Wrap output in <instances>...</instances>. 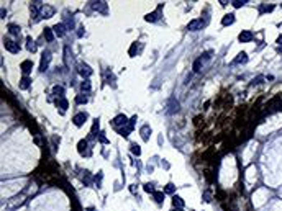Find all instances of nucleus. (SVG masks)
I'll use <instances>...</instances> for the list:
<instances>
[{"mask_svg": "<svg viewBox=\"0 0 282 211\" xmlns=\"http://www.w3.org/2000/svg\"><path fill=\"white\" fill-rule=\"evenodd\" d=\"M3 46H5L7 51H10V53H13V54H18V53H20L18 43L12 41V39H3Z\"/></svg>", "mask_w": 282, "mask_h": 211, "instance_id": "obj_1", "label": "nucleus"}, {"mask_svg": "<svg viewBox=\"0 0 282 211\" xmlns=\"http://www.w3.org/2000/svg\"><path fill=\"white\" fill-rule=\"evenodd\" d=\"M49 61H51V53H49V51H45V53H43V57H41L40 70L45 72V70L48 69V65H49Z\"/></svg>", "mask_w": 282, "mask_h": 211, "instance_id": "obj_2", "label": "nucleus"}, {"mask_svg": "<svg viewBox=\"0 0 282 211\" xmlns=\"http://www.w3.org/2000/svg\"><path fill=\"white\" fill-rule=\"evenodd\" d=\"M87 118H89V115L84 113V111H81V113H77V115L74 116V120H72V121H74V125H76L77 128H81L84 123L87 121Z\"/></svg>", "mask_w": 282, "mask_h": 211, "instance_id": "obj_3", "label": "nucleus"}, {"mask_svg": "<svg viewBox=\"0 0 282 211\" xmlns=\"http://www.w3.org/2000/svg\"><path fill=\"white\" fill-rule=\"evenodd\" d=\"M77 151H79V154H81V156H90V151L87 149V141H85V139L79 141V144H77Z\"/></svg>", "mask_w": 282, "mask_h": 211, "instance_id": "obj_4", "label": "nucleus"}, {"mask_svg": "<svg viewBox=\"0 0 282 211\" xmlns=\"http://www.w3.org/2000/svg\"><path fill=\"white\" fill-rule=\"evenodd\" d=\"M202 26H205V21L202 20H192L189 23V30L190 31H197V30H202Z\"/></svg>", "mask_w": 282, "mask_h": 211, "instance_id": "obj_5", "label": "nucleus"}, {"mask_svg": "<svg viewBox=\"0 0 282 211\" xmlns=\"http://www.w3.org/2000/svg\"><path fill=\"white\" fill-rule=\"evenodd\" d=\"M54 15V8L53 7H43L41 13H40V18H51Z\"/></svg>", "mask_w": 282, "mask_h": 211, "instance_id": "obj_6", "label": "nucleus"}, {"mask_svg": "<svg viewBox=\"0 0 282 211\" xmlns=\"http://www.w3.org/2000/svg\"><path fill=\"white\" fill-rule=\"evenodd\" d=\"M238 39H240V43H249V41L253 39V33H251V31H248V30H244V31H241V33H240Z\"/></svg>", "mask_w": 282, "mask_h": 211, "instance_id": "obj_7", "label": "nucleus"}, {"mask_svg": "<svg viewBox=\"0 0 282 211\" xmlns=\"http://www.w3.org/2000/svg\"><path fill=\"white\" fill-rule=\"evenodd\" d=\"M20 67H21V72H23V74L26 75V74H30V72H31V69H33V62H31L30 59H26V61L21 62Z\"/></svg>", "mask_w": 282, "mask_h": 211, "instance_id": "obj_8", "label": "nucleus"}, {"mask_svg": "<svg viewBox=\"0 0 282 211\" xmlns=\"http://www.w3.org/2000/svg\"><path fill=\"white\" fill-rule=\"evenodd\" d=\"M113 125L115 126H121V125H128V120H126V116L125 115H118V116H115L113 118Z\"/></svg>", "mask_w": 282, "mask_h": 211, "instance_id": "obj_9", "label": "nucleus"}, {"mask_svg": "<svg viewBox=\"0 0 282 211\" xmlns=\"http://www.w3.org/2000/svg\"><path fill=\"white\" fill-rule=\"evenodd\" d=\"M79 72H81V75H84V77L92 75V69L89 67L87 64H79Z\"/></svg>", "mask_w": 282, "mask_h": 211, "instance_id": "obj_10", "label": "nucleus"}, {"mask_svg": "<svg viewBox=\"0 0 282 211\" xmlns=\"http://www.w3.org/2000/svg\"><path fill=\"white\" fill-rule=\"evenodd\" d=\"M161 7H162V5H159L156 12H153V13H148V15L144 17V20H146V21H151V23H153V21H156V20L159 18V10H161Z\"/></svg>", "mask_w": 282, "mask_h": 211, "instance_id": "obj_11", "label": "nucleus"}, {"mask_svg": "<svg viewBox=\"0 0 282 211\" xmlns=\"http://www.w3.org/2000/svg\"><path fill=\"white\" fill-rule=\"evenodd\" d=\"M233 23H235V15H233V13H228V15H225L223 20H221L223 26H228V25H233Z\"/></svg>", "mask_w": 282, "mask_h": 211, "instance_id": "obj_12", "label": "nucleus"}, {"mask_svg": "<svg viewBox=\"0 0 282 211\" xmlns=\"http://www.w3.org/2000/svg\"><path fill=\"white\" fill-rule=\"evenodd\" d=\"M93 10L97 12H102V13H107V3L105 2H93Z\"/></svg>", "mask_w": 282, "mask_h": 211, "instance_id": "obj_13", "label": "nucleus"}, {"mask_svg": "<svg viewBox=\"0 0 282 211\" xmlns=\"http://www.w3.org/2000/svg\"><path fill=\"white\" fill-rule=\"evenodd\" d=\"M246 62H248V54L246 53H240L238 57L233 61V64H246Z\"/></svg>", "mask_w": 282, "mask_h": 211, "instance_id": "obj_14", "label": "nucleus"}, {"mask_svg": "<svg viewBox=\"0 0 282 211\" xmlns=\"http://www.w3.org/2000/svg\"><path fill=\"white\" fill-rule=\"evenodd\" d=\"M53 30H54V33H56L57 36H64V34H66V26H64L62 23L56 25V26L53 28Z\"/></svg>", "mask_w": 282, "mask_h": 211, "instance_id": "obj_15", "label": "nucleus"}, {"mask_svg": "<svg viewBox=\"0 0 282 211\" xmlns=\"http://www.w3.org/2000/svg\"><path fill=\"white\" fill-rule=\"evenodd\" d=\"M149 136H151V128H149L148 125H146V126H143V128H141V137H143L144 141H148V139H149Z\"/></svg>", "mask_w": 282, "mask_h": 211, "instance_id": "obj_16", "label": "nucleus"}, {"mask_svg": "<svg viewBox=\"0 0 282 211\" xmlns=\"http://www.w3.org/2000/svg\"><path fill=\"white\" fill-rule=\"evenodd\" d=\"M172 205H174V208H180V209H182L184 208V200L180 198V196H174V198H172Z\"/></svg>", "mask_w": 282, "mask_h": 211, "instance_id": "obj_17", "label": "nucleus"}, {"mask_svg": "<svg viewBox=\"0 0 282 211\" xmlns=\"http://www.w3.org/2000/svg\"><path fill=\"white\" fill-rule=\"evenodd\" d=\"M26 48H28V51H31V53L36 51V44H35V41L31 39V36H28V38H26Z\"/></svg>", "mask_w": 282, "mask_h": 211, "instance_id": "obj_18", "label": "nucleus"}, {"mask_svg": "<svg viewBox=\"0 0 282 211\" xmlns=\"http://www.w3.org/2000/svg\"><path fill=\"white\" fill-rule=\"evenodd\" d=\"M153 198H154L156 203L161 205V203L164 201V193H162V192H154V193H153Z\"/></svg>", "mask_w": 282, "mask_h": 211, "instance_id": "obj_19", "label": "nucleus"}, {"mask_svg": "<svg viewBox=\"0 0 282 211\" xmlns=\"http://www.w3.org/2000/svg\"><path fill=\"white\" fill-rule=\"evenodd\" d=\"M67 100H64V98H59V100H56V106H59L61 108V111H64L67 108Z\"/></svg>", "mask_w": 282, "mask_h": 211, "instance_id": "obj_20", "label": "nucleus"}, {"mask_svg": "<svg viewBox=\"0 0 282 211\" xmlns=\"http://www.w3.org/2000/svg\"><path fill=\"white\" fill-rule=\"evenodd\" d=\"M169 103H171V110H169V113H174V111H179V101H177V100H174V98H171V100H169Z\"/></svg>", "mask_w": 282, "mask_h": 211, "instance_id": "obj_21", "label": "nucleus"}, {"mask_svg": "<svg viewBox=\"0 0 282 211\" xmlns=\"http://www.w3.org/2000/svg\"><path fill=\"white\" fill-rule=\"evenodd\" d=\"M8 31H10V34L18 36V34H20V31H21V28H20L18 25H10V26H8Z\"/></svg>", "mask_w": 282, "mask_h": 211, "instance_id": "obj_22", "label": "nucleus"}, {"mask_svg": "<svg viewBox=\"0 0 282 211\" xmlns=\"http://www.w3.org/2000/svg\"><path fill=\"white\" fill-rule=\"evenodd\" d=\"M30 82H31V80L25 75V77L20 80V89H23V90H25V89H28V87H30Z\"/></svg>", "mask_w": 282, "mask_h": 211, "instance_id": "obj_23", "label": "nucleus"}, {"mask_svg": "<svg viewBox=\"0 0 282 211\" xmlns=\"http://www.w3.org/2000/svg\"><path fill=\"white\" fill-rule=\"evenodd\" d=\"M45 38H46L48 43H51V41L54 39V34H53V31H51V28H46V30H45Z\"/></svg>", "mask_w": 282, "mask_h": 211, "instance_id": "obj_24", "label": "nucleus"}, {"mask_svg": "<svg viewBox=\"0 0 282 211\" xmlns=\"http://www.w3.org/2000/svg\"><path fill=\"white\" fill-rule=\"evenodd\" d=\"M53 93H54V95H59V97H62V93H64V89H62L61 85H56L54 89H53Z\"/></svg>", "mask_w": 282, "mask_h": 211, "instance_id": "obj_25", "label": "nucleus"}, {"mask_svg": "<svg viewBox=\"0 0 282 211\" xmlns=\"http://www.w3.org/2000/svg\"><path fill=\"white\" fill-rule=\"evenodd\" d=\"M130 131H131V129H130V128L126 126V128H121V129H118V134H120V136H123V137H128Z\"/></svg>", "mask_w": 282, "mask_h": 211, "instance_id": "obj_26", "label": "nucleus"}, {"mask_svg": "<svg viewBox=\"0 0 282 211\" xmlns=\"http://www.w3.org/2000/svg\"><path fill=\"white\" fill-rule=\"evenodd\" d=\"M231 3H233L235 8H241V7L246 3V0H235V2H231Z\"/></svg>", "mask_w": 282, "mask_h": 211, "instance_id": "obj_27", "label": "nucleus"}, {"mask_svg": "<svg viewBox=\"0 0 282 211\" xmlns=\"http://www.w3.org/2000/svg\"><path fill=\"white\" fill-rule=\"evenodd\" d=\"M81 89H82V92H89V90H90V84H89V80H84V82L81 84Z\"/></svg>", "mask_w": 282, "mask_h": 211, "instance_id": "obj_28", "label": "nucleus"}, {"mask_svg": "<svg viewBox=\"0 0 282 211\" xmlns=\"http://www.w3.org/2000/svg\"><path fill=\"white\" fill-rule=\"evenodd\" d=\"M144 192H148V193H154L156 190H154L153 183H144Z\"/></svg>", "mask_w": 282, "mask_h": 211, "instance_id": "obj_29", "label": "nucleus"}, {"mask_svg": "<svg viewBox=\"0 0 282 211\" xmlns=\"http://www.w3.org/2000/svg\"><path fill=\"white\" fill-rule=\"evenodd\" d=\"M164 192H166V193H174V192H176V187L172 185V183H168V185H166V188H164Z\"/></svg>", "mask_w": 282, "mask_h": 211, "instance_id": "obj_30", "label": "nucleus"}, {"mask_svg": "<svg viewBox=\"0 0 282 211\" xmlns=\"http://www.w3.org/2000/svg\"><path fill=\"white\" fill-rule=\"evenodd\" d=\"M131 152H133V154H136V156L141 154V149H140L138 144H131Z\"/></svg>", "mask_w": 282, "mask_h": 211, "instance_id": "obj_31", "label": "nucleus"}, {"mask_svg": "<svg viewBox=\"0 0 282 211\" xmlns=\"http://www.w3.org/2000/svg\"><path fill=\"white\" fill-rule=\"evenodd\" d=\"M200 67H202V59H197V61L194 62V70H195V72H199V70H200Z\"/></svg>", "mask_w": 282, "mask_h": 211, "instance_id": "obj_32", "label": "nucleus"}, {"mask_svg": "<svg viewBox=\"0 0 282 211\" xmlns=\"http://www.w3.org/2000/svg\"><path fill=\"white\" fill-rule=\"evenodd\" d=\"M274 5H261V12H272Z\"/></svg>", "mask_w": 282, "mask_h": 211, "instance_id": "obj_33", "label": "nucleus"}, {"mask_svg": "<svg viewBox=\"0 0 282 211\" xmlns=\"http://www.w3.org/2000/svg\"><path fill=\"white\" fill-rule=\"evenodd\" d=\"M140 49H141V48H136V43H135V44L130 48V56H135V53H138Z\"/></svg>", "mask_w": 282, "mask_h": 211, "instance_id": "obj_34", "label": "nucleus"}, {"mask_svg": "<svg viewBox=\"0 0 282 211\" xmlns=\"http://www.w3.org/2000/svg\"><path fill=\"white\" fill-rule=\"evenodd\" d=\"M76 101H77V103H87V97H84V95H79V97L76 98Z\"/></svg>", "mask_w": 282, "mask_h": 211, "instance_id": "obj_35", "label": "nucleus"}, {"mask_svg": "<svg viewBox=\"0 0 282 211\" xmlns=\"http://www.w3.org/2000/svg\"><path fill=\"white\" fill-rule=\"evenodd\" d=\"M212 54H213L212 51H207V53H205L204 56H202L200 59H202V61H207V59H210V57H212Z\"/></svg>", "mask_w": 282, "mask_h": 211, "instance_id": "obj_36", "label": "nucleus"}, {"mask_svg": "<svg viewBox=\"0 0 282 211\" xmlns=\"http://www.w3.org/2000/svg\"><path fill=\"white\" fill-rule=\"evenodd\" d=\"M277 44H279V46H282V34L277 38Z\"/></svg>", "mask_w": 282, "mask_h": 211, "instance_id": "obj_37", "label": "nucleus"}, {"mask_svg": "<svg viewBox=\"0 0 282 211\" xmlns=\"http://www.w3.org/2000/svg\"><path fill=\"white\" fill-rule=\"evenodd\" d=\"M174 211H182V209H180V208H176V209H174Z\"/></svg>", "mask_w": 282, "mask_h": 211, "instance_id": "obj_38", "label": "nucleus"}, {"mask_svg": "<svg viewBox=\"0 0 282 211\" xmlns=\"http://www.w3.org/2000/svg\"><path fill=\"white\" fill-rule=\"evenodd\" d=\"M280 7H282V5H280Z\"/></svg>", "mask_w": 282, "mask_h": 211, "instance_id": "obj_39", "label": "nucleus"}]
</instances>
